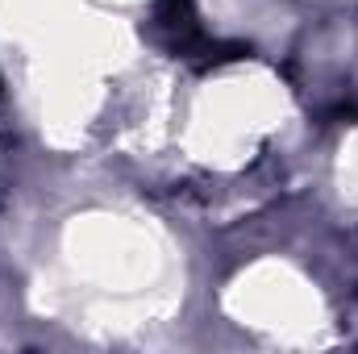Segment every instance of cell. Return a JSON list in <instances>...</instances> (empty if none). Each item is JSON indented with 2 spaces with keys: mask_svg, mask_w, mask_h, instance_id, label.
<instances>
[{
  "mask_svg": "<svg viewBox=\"0 0 358 354\" xmlns=\"http://www.w3.org/2000/svg\"><path fill=\"white\" fill-rule=\"evenodd\" d=\"M155 25H159V34L167 38V46L176 50V59L192 63V67H200V71L250 55L246 46L213 42V38L200 29V17H196V4H192V0H159V8H155Z\"/></svg>",
  "mask_w": 358,
  "mask_h": 354,
  "instance_id": "1",
  "label": "cell"
}]
</instances>
